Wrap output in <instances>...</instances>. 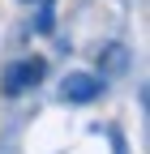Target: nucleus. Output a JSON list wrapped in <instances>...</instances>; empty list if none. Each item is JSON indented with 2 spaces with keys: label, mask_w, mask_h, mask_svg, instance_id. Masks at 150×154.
Wrapping results in <instances>:
<instances>
[{
  "label": "nucleus",
  "mask_w": 150,
  "mask_h": 154,
  "mask_svg": "<svg viewBox=\"0 0 150 154\" xmlns=\"http://www.w3.org/2000/svg\"><path fill=\"white\" fill-rule=\"evenodd\" d=\"M43 73H47V60L43 56H26V60H17V64H9L5 69V94H26V90H34L43 82Z\"/></svg>",
  "instance_id": "f257e3e1"
},
{
  "label": "nucleus",
  "mask_w": 150,
  "mask_h": 154,
  "mask_svg": "<svg viewBox=\"0 0 150 154\" xmlns=\"http://www.w3.org/2000/svg\"><path fill=\"white\" fill-rule=\"evenodd\" d=\"M60 99H64V103H90V99H99V77H86V73L64 77Z\"/></svg>",
  "instance_id": "f03ea898"
},
{
  "label": "nucleus",
  "mask_w": 150,
  "mask_h": 154,
  "mask_svg": "<svg viewBox=\"0 0 150 154\" xmlns=\"http://www.w3.org/2000/svg\"><path fill=\"white\" fill-rule=\"evenodd\" d=\"M30 5H47V0H30Z\"/></svg>",
  "instance_id": "7ed1b4c3"
}]
</instances>
